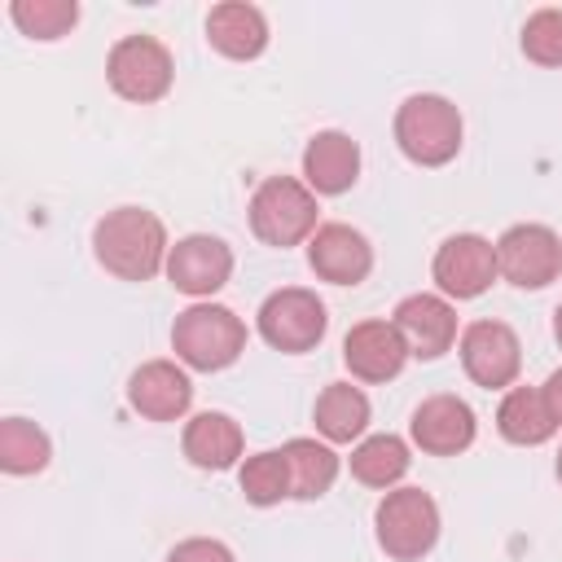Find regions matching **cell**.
Masks as SVG:
<instances>
[{"label": "cell", "instance_id": "7", "mask_svg": "<svg viewBox=\"0 0 562 562\" xmlns=\"http://www.w3.org/2000/svg\"><path fill=\"white\" fill-rule=\"evenodd\" d=\"M325 303L303 290V285H285V290H272L263 303H259V334L268 347L277 351H312L321 338H325Z\"/></svg>", "mask_w": 562, "mask_h": 562}, {"label": "cell", "instance_id": "2", "mask_svg": "<svg viewBox=\"0 0 562 562\" xmlns=\"http://www.w3.org/2000/svg\"><path fill=\"white\" fill-rule=\"evenodd\" d=\"M171 351L180 356V364L202 369V373L228 369L246 351V325L237 312L220 303H193L171 325Z\"/></svg>", "mask_w": 562, "mask_h": 562}, {"label": "cell", "instance_id": "22", "mask_svg": "<svg viewBox=\"0 0 562 562\" xmlns=\"http://www.w3.org/2000/svg\"><path fill=\"white\" fill-rule=\"evenodd\" d=\"M285 465H290V496L294 501H316L334 487L338 479V452L329 443H316V439H290L281 448Z\"/></svg>", "mask_w": 562, "mask_h": 562}, {"label": "cell", "instance_id": "8", "mask_svg": "<svg viewBox=\"0 0 562 562\" xmlns=\"http://www.w3.org/2000/svg\"><path fill=\"white\" fill-rule=\"evenodd\" d=\"M496 272L518 290H544L562 272V241L549 224H514L496 241Z\"/></svg>", "mask_w": 562, "mask_h": 562}, {"label": "cell", "instance_id": "26", "mask_svg": "<svg viewBox=\"0 0 562 562\" xmlns=\"http://www.w3.org/2000/svg\"><path fill=\"white\" fill-rule=\"evenodd\" d=\"M9 18L31 40H61L79 22V4L75 0H13Z\"/></svg>", "mask_w": 562, "mask_h": 562}, {"label": "cell", "instance_id": "30", "mask_svg": "<svg viewBox=\"0 0 562 562\" xmlns=\"http://www.w3.org/2000/svg\"><path fill=\"white\" fill-rule=\"evenodd\" d=\"M553 338H558V347H562V303H558V312H553Z\"/></svg>", "mask_w": 562, "mask_h": 562}, {"label": "cell", "instance_id": "17", "mask_svg": "<svg viewBox=\"0 0 562 562\" xmlns=\"http://www.w3.org/2000/svg\"><path fill=\"white\" fill-rule=\"evenodd\" d=\"M356 176H360V145L347 132L329 127V132H316L307 140V149H303V184L312 193H329V198L347 193L356 184Z\"/></svg>", "mask_w": 562, "mask_h": 562}, {"label": "cell", "instance_id": "15", "mask_svg": "<svg viewBox=\"0 0 562 562\" xmlns=\"http://www.w3.org/2000/svg\"><path fill=\"white\" fill-rule=\"evenodd\" d=\"M127 404L149 422H176L193 404V382L176 360H145L127 378Z\"/></svg>", "mask_w": 562, "mask_h": 562}, {"label": "cell", "instance_id": "4", "mask_svg": "<svg viewBox=\"0 0 562 562\" xmlns=\"http://www.w3.org/2000/svg\"><path fill=\"white\" fill-rule=\"evenodd\" d=\"M316 193L294 180V176H268L255 193H250V233L263 246H299L312 241L316 224Z\"/></svg>", "mask_w": 562, "mask_h": 562}, {"label": "cell", "instance_id": "27", "mask_svg": "<svg viewBox=\"0 0 562 562\" xmlns=\"http://www.w3.org/2000/svg\"><path fill=\"white\" fill-rule=\"evenodd\" d=\"M522 53L536 66H562V9H540L522 22Z\"/></svg>", "mask_w": 562, "mask_h": 562}, {"label": "cell", "instance_id": "25", "mask_svg": "<svg viewBox=\"0 0 562 562\" xmlns=\"http://www.w3.org/2000/svg\"><path fill=\"white\" fill-rule=\"evenodd\" d=\"M237 483H241V496H246L250 505H259V509L281 505V501L290 496V465H285L281 448L246 457V465H241Z\"/></svg>", "mask_w": 562, "mask_h": 562}, {"label": "cell", "instance_id": "31", "mask_svg": "<svg viewBox=\"0 0 562 562\" xmlns=\"http://www.w3.org/2000/svg\"><path fill=\"white\" fill-rule=\"evenodd\" d=\"M558 479H562V452H558Z\"/></svg>", "mask_w": 562, "mask_h": 562}, {"label": "cell", "instance_id": "6", "mask_svg": "<svg viewBox=\"0 0 562 562\" xmlns=\"http://www.w3.org/2000/svg\"><path fill=\"white\" fill-rule=\"evenodd\" d=\"M105 79H110V88L123 101L149 105V101L171 92L176 66H171V53H167L162 40H154V35H123L110 48V57H105Z\"/></svg>", "mask_w": 562, "mask_h": 562}, {"label": "cell", "instance_id": "19", "mask_svg": "<svg viewBox=\"0 0 562 562\" xmlns=\"http://www.w3.org/2000/svg\"><path fill=\"white\" fill-rule=\"evenodd\" d=\"M496 430L509 443H518V448H536V443L553 439L558 422L549 413L544 391L540 386H509L505 400H501V408H496Z\"/></svg>", "mask_w": 562, "mask_h": 562}, {"label": "cell", "instance_id": "9", "mask_svg": "<svg viewBox=\"0 0 562 562\" xmlns=\"http://www.w3.org/2000/svg\"><path fill=\"white\" fill-rule=\"evenodd\" d=\"M461 369L470 382L501 391L514 386L522 369V342L505 321H474L461 329Z\"/></svg>", "mask_w": 562, "mask_h": 562}, {"label": "cell", "instance_id": "1", "mask_svg": "<svg viewBox=\"0 0 562 562\" xmlns=\"http://www.w3.org/2000/svg\"><path fill=\"white\" fill-rule=\"evenodd\" d=\"M92 250H97V263L105 272H114L119 281H149L167 268V255H171V241H167V228L154 211L145 206H114L97 220L92 228Z\"/></svg>", "mask_w": 562, "mask_h": 562}, {"label": "cell", "instance_id": "21", "mask_svg": "<svg viewBox=\"0 0 562 562\" xmlns=\"http://www.w3.org/2000/svg\"><path fill=\"white\" fill-rule=\"evenodd\" d=\"M316 430L329 439V443H351L364 435L369 426V395L351 382H329L321 395H316Z\"/></svg>", "mask_w": 562, "mask_h": 562}, {"label": "cell", "instance_id": "16", "mask_svg": "<svg viewBox=\"0 0 562 562\" xmlns=\"http://www.w3.org/2000/svg\"><path fill=\"white\" fill-rule=\"evenodd\" d=\"M408 360V347L391 321H360L342 338V364L360 382H391Z\"/></svg>", "mask_w": 562, "mask_h": 562}, {"label": "cell", "instance_id": "14", "mask_svg": "<svg viewBox=\"0 0 562 562\" xmlns=\"http://www.w3.org/2000/svg\"><path fill=\"white\" fill-rule=\"evenodd\" d=\"M413 443L430 457H457L474 443V408L461 395H430L413 408Z\"/></svg>", "mask_w": 562, "mask_h": 562}, {"label": "cell", "instance_id": "12", "mask_svg": "<svg viewBox=\"0 0 562 562\" xmlns=\"http://www.w3.org/2000/svg\"><path fill=\"white\" fill-rule=\"evenodd\" d=\"M391 325L400 329L408 356H417V360H439L457 342V312L439 294H408V299H400Z\"/></svg>", "mask_w": 562, "mask_h": 562}, {"label": "cell", "instance_id": "11", "mask_svg": "<svg viewBox=\"0 0 562 562\" xmlns=\"http://www.w3.org/2000/svg\"><path fill=\"white\" fill-rule=\"evenodd\" d=\"M167 281L180 290V294H193V299H211L215 290L228 285L233 277V250L211 237V233H189L171 246L167 255Z\"/></svg>", "mask_w": 562, "mask_h": 562}, {"label": "cell", "instance_id": "18", "mask_svg": "<svg viewBox=\"0 0 562 562\" xmlns=\"http://www.w3.org/2000/svg\"><path fill=\"white\" fill-rule=\"evenodd\" d=\"M206 40H211L215 53H224L233 61H250L268 48V18L255 4H241V0L215 4L206 13Z\"/></svg>", "mask_w": 562, "mask_h": 562}, {"label": "cell", "instance_id": "10", "mask_svg": "<svg viewBox=\"0 0 562 562\" xmlns=\"http://www.w3.org/2000/svg\"><path fill=\"white\" fill-rule=\"evenodd\" d=\"M435 285L448 299H479L501 272H496V246L479 233H452L439 250H435Z\"/></svg>", "mask_w": 562, "mask_h": 562}, {"label": "cell", "instance_id": "5", "mask_svg": "<svg viewBox=\"0 0 562 562\" xmlns=\"http://www.w3.org/2000/svg\"><path fill=\"white\" fill-rule=\"evenodd\" d=\"M373 531L386 558L417 562L439 540V505L422 487H391L373 509Z\"/></svg>", "mask_w": 562, "mask_h": 562}, {"label": "cell", "instance_id": "3", "mask_svg": "<svg viewBox=\"0 0 562 562\" xmlns=\"http://www.w3.org/2000/svg\"><path fill=\"white\" fill-rule=\"evenodd\" d=\"M395 145L417 167H443L461 149V114L448 97L417 92L395 110Z\"/></svg>", "mask_w": 562, "mask_h": 562}, {"label": "cell", "instance_id": "29", "mask_svg": "<svg viewBox=\"0 0 562 562\" xmlns=\"http://www.w3.org/2000/svg\"><path fill=\"white\" fill-rule=\"evenodd\" d=\"M540 391H544V400H549V413H553V422L562 426V369H553V373H549V382H544Z\"/></svg>", "mask_w": 562, "mask_h": 562}, {"label": "cell", "instance_id": "13", "mask_svg": "<svg viewBox=\"0 0 562 562\" xmlns=\"http://www.w3.org/2000/svg\"><path fill=\"white\" fill-rule=\"evenodd\" d=\"M307 263L329 285H360L373 268V246L351 224H321L307 241Z\"/></svg>", "mask_w": 562, "mask_h": 562}, {"label": "cell", "instance_id": "23", "mask_svg": "<svg viewBox=\"0 0 562 562\" xmlns=\"http://www.w3.org/2000/svg\"><path fill=\"white\" fill-rule=\"evenodd\" d=\"M408 443L400 435H369L351 448V479L364 487H395L408 474Z\"/></svg>", "mask_w": 562, "mask_h": 562}, {"label": "cell", "instance_id": "20", "mask_svg": "<svg viewBox=\"0 0 562 562\" xmlns=\"http://www.w3.org/2000/svg\"><path fill=\"white\" fill-rule=\"evenodd\" d=\"M241 426L228 413H198L184 426V457L198 470H228L241 457Z\"/></svg>", "mask_w": 562, "mask_h": 562}, {"label": "cell", "instance_id": "28", "mask_svg": "<svg viewBox=\"0 0 562 562\" xmlns=\"http://www.w3.org/2000/svg\"><path fill=\"white\" fill-rule=\"evenodd\" d=\"M167 562H237L233 549L224 540H211V536H193V540H180Z\"/></svg>", "mask_w": 562, "mask_h": 562}, {"label": "cell", "instance_id": "24", "mask_svg": "<svg viewBox=\"0 0 562 562\" xmlns=\"http://www.w3.org/2000/svg\"><path fill=\"white\" fill-rule=\"evenodd\" d=\"M53 457L48 435L26 422V417H4L0 422V470L4 474H40Z\"/></svg>", "mask_w": 562, "mask_h": 562}]
</instances>
